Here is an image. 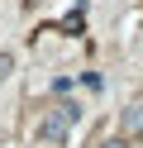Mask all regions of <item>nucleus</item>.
Here are the masks:
<instances>
[{
  "label": "nucleus",
  "mask_w": 143,
  "mask_h": 148,
  "mask_svg": "<svg viewBox=\"0 0 143 148\" xmlns=\"http://www.w3.org/2000/svg\"><path fill=\"white\" fill-rule=\"evenodd\" d=\"M76 115H81V110H76V105H72V100H62V105H57V110H53V115H48V119H43V138H62V134H67V124H72V119H76Z\"/></svg>",
  "instance_id": "f257e3e1"
},
{
  "label": "nucleus",
  "mask_w": 143,
  "mask_h": 148,
  "mask_svg": "<svg viewBox=\"0 0 143 148\" xmlns=\"http://www.w3.org/2000/svg\"><path fill=\"white\" fill-rule=\"evenodd\" d=\"M143 134V105H129L119 115V138H138Z\"/></svg>",
  "instance_id": "f03ea898"
},
{
  "label": "nucleus",
  "mask_w": 143,
  "mask_h": 148,
  "mask_svg": "<svg viewBox=\"0 0 143 148\" xmlns=\"http://www.w3.org/2000/svg\"><path fill=\"white\" fill-rule=\"evenodd\" d=\"M10 72H14V58H10V53H0V81H5Z\"/></svg>",
  "instance_id": "7ed1b4c3"
},
{
  "label": "nucleus",
  "mask_w": 143,
  "mask_h": 148,
  "mask_svg": "<svg viewBox=\"0 0 143 148\" xmlns=\"http://www.w3.org/2000/svg\"><path fill=\"white\" fill-rule=\"evenodd\" d=\"M105 148H124V138H110V143H105Z\"/></svg>",
  "instance_id": "20e7f679"
}]
</instances>
